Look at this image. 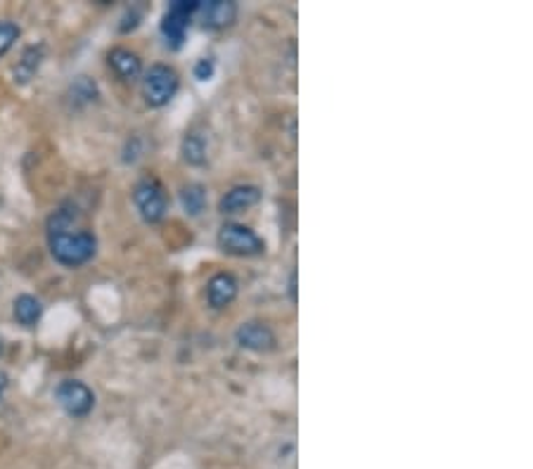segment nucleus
<instances>
[{
  "label": "nucleus",
  "instance_id": "f257e3e1",
  "mask_svg": "<svg viewBox=\"0 0 533 469\" xmlns=\"http://www.w3.org/2000/svg\"><path fill=\"white\" fill-rule=\"evenodd\" d=\"M74 216L69 211H58L48 225V246L52 259L67 268H79L93 259L98 252V239L93 232L72 231Z\"/></svg>",
  "mask_w": 533,
  "mask_h": 469
},
{
  "label": "nucleus",
  "instance_id": "f03ea898",
  "mask_svg": "<svg viewBox=\"0 0 533 469\" xmlns=\"http://www.w3.org/2000/svg\"><path fill=\"white\" fill-rule=\"evenodd\" d=\"M181 88V76L169 65H152L143 76V98L150 107H166Z\"/></svg>",
  "mask_w": 533,
  "mask_h": 469
},
{
  "label": "nucleus",
  "instance_id": "7ed1b4c3",
  "mask_svg": "<svg viewBox=\"0 0 533 469\" xmlns=\"http://www.w3.org/2000/svg\"><path fill=\"white\" fill-rule=\"evenodd\" d=\"M218 246L223 249L228 256H238V259H249V256H261L266 252V242L242 223H225L218 231Z\"/></svg>",
  "mask_w": 533,
  "mask_h": 469
},
{
  "label": "nucleus",
  "instance_id": "20e7f679",
  "mask_svg": "<svg viewBox=\"0 0 533 469\" xmlns=\"http://www.w3.org/2000/svg\"><path fill=\"white\" fill-rule=\"evenodd\" d=\"M197 10H200L197 0H176V3L169 5L164 20H161V34H164L166 43L171 48H181Z\"/></svg>",
  "mask_w": 533,
  "mask_h": 469
},
{
  "label": "nucleus",
  "instance_id": "39448f33",
  "mask_svg": "<svg viewBox=\"0 0 533 469\" xmlns=\"http://www.w3.org/2000/svg\"><path fill=\"white\" fill-rule=\"evenodd\" d=\"M133 202H136V209L140 211V216L147 223H159L166 216V209H169L166 192L157 178L137 181L136 188H133Z\"/></svg>",
  "mask_w": 533,
  "mask_h": 469
},
{
  "label": "nucleus",
  "instance_id": "423d86ee",
  "mask_svg": "<svg viewBox=\"0 0 533 469\" xmlns=\"http://www.w3.org/2000/svg\"><path fill=\"white\" fill-rule=\"evenodd\" d=\"M55 398L69 418H86L95 408V394L90 387L76 379H67L55 389Z\"/></svg>",
  "mask_w": 533,
  "mask_h": 469
},
{
  "label": "nucleus",
  "instance_id": "0eeeda50",
  "mask_svg": "<svg viewBox=\"0 0 533 469\" xmlns=\"http://www.w3.org/2000/svg\"><path fill=\"white\" fill-rule=\"evenodd\" d=\"M235 340L242 348L247 351H254V354H266V351H273L278 340H275V332L263 323H245V325L238 327L235 332Z\"/></svg>",
  "mask_w": 533,
  "mask_h": 469
},
{
  "label": "nucleus",
  "instance_id": "6e6552de",
  "mask_svg": "<svg viewBox=\"0 0 533 469\" xmlns=\"http://www.w3.org/2000/svg\"><path fill=\"white\" fill-rule=\"evenodd\" d=\"M197 15L202 17L207 29H228L238 20V5L232 0H209V3H200Z\"/></svg>",
  "mask_w": 533,
  "mask_h": 469
},
{
  "label": "nucleus",
  "instance_id": "1a4fd4ad",
  "mask_svg": "<svg viewBox=\"0 0 533 469\" xmlns=\"http://www.w3.org/2000/svg\"><path fill=\"white\" fill-rule=\"evenodd\" d=\"M238 292L239 285L235 280V275L216 273L207 285V301L214 310H223L238 299Z\"/></svg>",
  "mask_w": 533,
  "mask_h": 469
},
{
  "label": "nucleus",
  "instance_id": "9d476101",
  "mask_svg": "<svg viewBox=\"0 0 533 469\" xmlns=\"http://www.w3.org/2000/svg\"><path fill=\"white\" fill-rule=\"evenodd\" d=\"M261 202V188L256 185H238V188L228 190L221 197L218 209L223 216H232V214H242V211L252 209L254 204Z\"/></svg>",
  "mask_w": 533,
  "mask_h": 469
},
{
  "label": "nucleus",
  "instance_id": "9b49d317",
  "mask_svg": "<svg viewBox=\"0 0 533 469\" xmlns=\"http://www.w3.org/2000/svg\"><path fill=\"white\" fill-rule=\"evenodd\" d=\"M109 66L114 69V74L121 81H136L143 76V62L136 52L129 48H112L107 55Z\"/></svg>",
  "mask_w": 533,
  "mask_h": 469
},
{
  "label": "nucleus",
  "instance_id": "f8f14e48",
  "mask_svg": "<svg viewBox=\"0 0 533 469\" xmlns=\"http://www.w3.org/2000/svg\"><path fill=\"white\" fill-rule=\"evenodd\" d=\"M12 313H15V320L20 325L34 327L41 320V316H43V303L34 294H20L15 299Z\"/></svg>",
  "mask_w": 533,
  "mask_h": 469
},
{
  "label": "nucleus",
  "instance_id": "ddd939ff",
  "mask_svg": "<svg viewBox=\"0 0 533 469\" xmlns=\"http://www.w3.org/2000/svg\"><path fill=\"white\" fill-rule=\"evenodd\" d=\"M45 45H31L29 51H24L22 59L15 66V81L17 83H29L36 76L38 66L43 62Z\"/></svg>",
  "mask_w": 533,
  "mask_h": 469
},
{
  "label": "nucleus",
  "instance_id": "4468645a",
  "mask_svg": "<svg viewBox=\"0 0 533 469\" xmlns=\"http://www.w3.org/2000/svg\"><path fill=\"white\" fill-rule=\"evenodd\" d=\"M181 204L185 214L190 216H200L207 207V190L202 185H197V183H190L185 188L181 190Z\"/></svg>",
  "mask_w": 533,
  "mask_h": 469
},
{
  "label": "nucleus",
  "instance_id": "2eb2a0df",
  "mask_svg": "<svg viewBox=\"0 0 533 469\" xmlns=\"http://www.w3.org/2000/svg\"><path fill=\"white\" fill-rule=\"evenodd\" d=\"M183 160L192 167H202L207 161V140L200 133H188L183 140Z\"/></svg>",
  "mask_w": 533,
  "mask_h": 469
},
{
  "label": "nucleus",
  "instance_id": "dca6fc26",
  "mask_svg": "<svg viewBox=\"0 0 533 469\" xmlns=\"http://www.w3.org/2000/svg\"><path fill=\"white\" fill-rule=\"evenodd\" d=\"M17 38H20V27H17V24L0 22V58L8 55Z\"/></svg>",
  "mask_w": 533,
  "mask_h": 469
},
{
  "label": "nucleus",
  "instance_id": "f3484780",
  "mask_svg": "<svg viewBox=\"0 0 533 469\" xmlns=\"http://www.w3.org/2000/svg\"><path fill=\"white\" fill-rule=\"evenodd\" d=\"M214 72H216V62L211 58H202L195 65V79L197 81H211L214 79Z\"/></svg>",
  "mask_w": 533,
  "mask_h": 469
},
{
  "label": "nucleus",
  "instance_id": "a211bd4d",
  "mask_svg": "<svg viewBox=\"0 0 533 469\" xmlns=\"http://www.w3.org/2000/svg\"><path fill=\"white\" fill-rule=\"evenodd\" d=\"M8 384H10L8 375H5V372L0 370V398L5 396V391H8Z\"/></svg>",
  "mask_w": 533,
  "mask_h": 469
},
{
  "label": "nucleus",
  "instance_id": "6ab92c4d",
  "mask_svg": "<svg viewBox=\"0 0 533 469\" xmlns=\"http://www.w3.org/2000/svg\"><path fill=\"white\" fill-rule=\"evenodd\" d=\"M0 354H3V340H0Z\"/></svg>",
  "mask_w": 533,
  "mask_h": 469
}]
</instances>
